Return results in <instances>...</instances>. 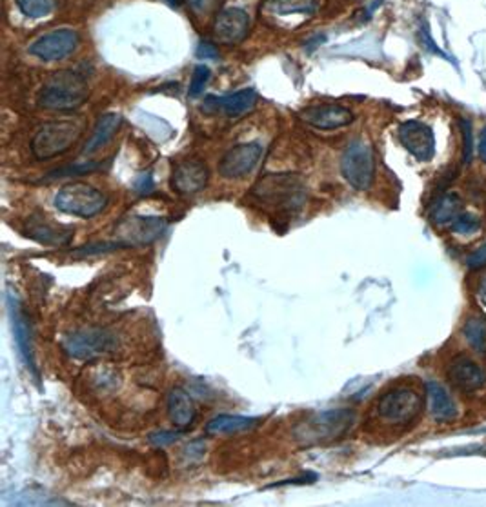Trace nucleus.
Segmentation results:
<instances>
[{
	"instance_id": "20",
	"label": "nucleus",
	"mask_w": 486,
	"mask_h": 507,
	"mask_svg": "<svg viewBox=\"0 0 486 507\" xmlns=\"http://www.w3.org/2000/svg\"><path fill=\"white\" fill-rule=\"evenodd\" d=\"M426 397L430 402V413L437 422H452L457 418V406L450 393L435 380L426 382Z\"/></svg>"
},
{
	"instance_id": "30",
	"label": "nucleus",
	"mask_w": 486,
	"mask_h": 507,
	"mask_svg": "<svg viewBox=\"0 0 486 507\" xmlns=\"http://www.w3.org/2000/svg\"><path fill=\"white\" fill-rule=\"evenodd\" d=\"M102 164H97V162H84V164H73V166H68V167H61V169H55L48 175V180H55V178H63V177H79V175H88L92 171H97L101 169Z\"/></svg>"
},
{
	"instance_id": "23",
	"label": "nucleus",
	"mask_w": 486,
	"mask_h": 507,
	"mask_svg": "<svg viewBox=\"0 0 486 507\" xmlns=\"http://www.w3.org/2000/svg\"><path fill=\"white\" fill-rule=\"evenodd\" d=\"M122 124V119L121 115L117 113H108V115H102L93 129V135L92 139L86 142L84 149H83V155H93L97 153L101 148H104L119 131Z\"/></svg>"
},
{
	"instance_id": "40",
	"label": "nucleus",
	"mask_w": 486,
	"mask_h": 507,
	"mask_svg": "<svg viewBox=\"0 0 486 507\" xmlns=\"http://www.w3.org/2000/svg\"><path fill=\"white\" fill-rule=\"evenodd\" d=\"M479 155H481V158L484 160V164H486V126L481 129V135H479Z\"/></svg>"
},
{
	"instance_id": "27",
	"label": "nucleus",
	"mask_w": 486,
	"mask_h": 507,
	"mask_svg": "<svg viewBox=\"0 0 486 507\" xmlns=\"http://www.w3.org/2000/svg\"><path fill=\"white\" fill-rule=\"evenodd\" d=\"M17 6L26 17L41 19L55 10V0H17Z\"/></svg>"
},
{
	"instance_id": "28",
	"label": "nucleus",
	"mask_w": 486,
	"mask_h": 507,
	"mask_svg": "<svg viewBox=\"0 0 486 507\" xmlns=\"http://www.w3.org/2000/svg\"><path fill=\"white\" fill-rule=\"evenodd\" d=\"M481 229V218L473 213H461L453 222H452V231L461 236L475 234Z\"/></svg>"
},
{
	"instance_id": "31",
	"label": "nucleus",
	"mask_w": 486,
	"mask_h": 507,
	"mask_svg": "<svg viewBox=\"0 0 486 507\" xmlns=\"http://www.w3.org/2000/svg\"><path fill=\"white\" fill-rule=\"evenodd\" d=\"M459 128L462 133V164H470L473 157V135L471 122L468 119H459Z\"/></svg>"
},
{
	"instance_id": "1",
	"label": "nucleus",
	"mask_w": 486,
	"mask_h": 507,
	"mask_svg": "<svg viewBox=\"0 0 486 507\" xmlns=\"http://www.w3.org/2000/svg\"><path fill=\"white\" fill-rule=\"evenodd\" d=\"M252 198L261 209L274 215H294L306 202V186L296 173H276L258 182Z\"/></svg>"
},
{
	"instance_id": "41",
	"label": "nucleus",
	"mask_w": 486,
	"mask_h": 507,
	"mask_svg": "<svg viewBox=\"0 0 486 507\" xmlns=\"http://www.w3.org/2000/svg\"><path fill=\"white\" fill-rule=\"evenodd\" d=\"M164 3H166L168 6H171V8H177V6H180V0H164Z\"/></svg>"
},
{
	"instance_id": "5",
	"label": "nucleus",
	"mask_w": 486,
	"mask_h": 507,
	"mask_svg": "<svg viewBox=\"0 0 486 507\" xmlns=\"http://www.w3.org/2000/svg\"><path fill=\"white\" fill-rule=\"evenodd\" d=\"M424 407V397L408 386L386 391L377 402V415L386 424H408L415 420Z\"/></svg>"
},
{
	"instance_id": "17",
	"label": "nucleus",
	"mask_w": 486,
	"mask_h": 507,
	"mask_svg": "<svg viewBox=\"0 0 486 507\" xmlns=\"http://www.w3.org/2000/svg\"><path fill=\"white\" fill-rule=\"evenodd\" d=\"M209 171L200 160H184L173 167L171 187L180 195H193L206 187Z\"/></svg>"
},
{
	"instance_id": "16",
	"label": "nucleus",
	"mask_w": 486,
	"mask_h": 507,
	"mask_svg": "<svg viewBox=\"0 0 486 507\" xmlns=\"http://www.w3.org/2000/svg\"><path fill=\"white\" fill-rule=\"evenodd\" d=\"M258 95L254 90H242L224 97H208L202 110L209 113H222L228 119H238L254 110Z\"/></svg>"
},
{
	"instance_id": "8",
	"label": "nucleus",
	"mask_w": 486,
	"mask_h": 507,
	"mask_svg": "<svg viewBox=\"0 0 486 507\" xmlns=\"http://www.w3.org/2000/svg\"><path fill=\"white\" fill-rule=\"evenodd\" d=\"M263 144L259 142H245L231 148L219 164V173L226 180L245 178L248 173L256 169L263 157Z\"/></svg>"
},
{
	"instance_id": "33",
	"label": "nucleus",
	"mask_w": 486,
	"mask_h": 507,
	"mask_svg": "<svg viewBox=\"0 0 486 507\" xmlns=\"http://www.w3.org/2000/svg\"><path fill=\"white\" fill-rule=\"evenodd\" d=\"M466 266L470 270H482V268H486V244L477 247L473 253H470V257L466 259Z\"/></svg>"
},
{
	"instance_id": "7",
	"label": "nucleus",
	"mask_w": 486,
	"mask_h": 507,
	"mask_svg": "<svg viewBox=\"0 0 486 507\" xmlns=\"http://www.w3.org/2000/svg\"><path fill=\"white\" fill-rule=\"evenodd\" d=\"M341 173L354 189H370L375 178V158L372 146L361 139L350 142L341 157Z\"/></svg>"
},
{
	"instance_id": "35",
	"label": "nucleus",
	"mask_w": 486,
	"mask_h": 507,
	"mask_svg": "<svg viewBox=\"0 0 486 507\" xmlns=\"http://www.w3.org/2000/svg\"><path fill=\"white\" fill-rule=\"evenodd\" d=\"M153 189H155V184H153V178H151L150 173H142L135 180V191L139 195H150V193H153Z\"/></svg>"
},
{
	"instance_id": "15",
	"label": "nucleus",
	"mask_w": 486,
	"mask_h": 507,
	"mask_svg": "<svg viewBox=\"0 0 486 507\" xmlns=\"http://www.w3.org/2000/svg\"><path fill=\"white\" fill-rule=\"evenodd\" d=\"M446 375L450 384L464 393H473L486 384V375L481 366L466 355H457L450 362Z\"/></svg>"
},
{
	"instance_id": "11",
	"label": "nucleus",
	"mask_w": 486,
	"mask_h": 507,
	"mask_svg": "<svg viewBox=\"0 0 486 507\" xmlns=\"http://www.w3.org/2000/svg\"><path fill=\"white\" fill-rule=\"evenodd\" d=\"M115 346V339L112 333L104 330H86L81 333H75L66 339V351L73 359H93L104 351H110Z\"/></svg>"
},
{
	"instance_id": "32",
	"label": "nucleus",
	"mask_w": 486,
	"mask_h": 507,
	"mask_svg": "<svg viewBox=\"0 0 486 507\" xmlns=\"http://www.w3.org/2000/svg\"><path fill=\"white\" fill-rule=\"evenodd\" d=\"M209 77H211V73H209V70H208L206 66H197V68L193 70L191 82H190V90H188L190 97H199V95L204 91V88H206Z\"/></svg>"
},
{
	"instance_id": "18",
	"label": "nucleus",
	"mask_w": 486,
	"mask_h": 507,
	"mask_svg": "<svg viewBox=\"0 0 486 507\" xmlns=\"http://www.w3.org/2000/svg\"><path fill=\"white\" fill-rule=\"evenodd\" d=\"M8 301H10L12 324H14V333H15V342L19 346V353L24 359L28 369L37 377V368H35V359H34V349H32V337H30V328L26 322V317L21 311L19 302L14 295H10Z\"/></svg>"
},
{
	"instance_id": "39",
	"label": "nucleus",
	"mask_w": 486,
	"mask_h": 507,
	"mask_svg": "<svg viewBox=\"0 0 486 507\" xmlns=\"http://www.w3.org/2000/svg\"><path fill=\"white\" fill-rule=\"evenodd\" d=\"M475 293H477V299H479V302L482 304V308H486V273L479 279L477 288H475Z\"/></svg>"
},
{
	"instance_id": "25",
	"label": "nucleus",
	"mask_w": 486,
	"mask_h": 507,
	"mask_svg": "<svg viewBox=\"0 0 486 507\" xmlns=\"http://www.w3.org/2000/svg\"><path fill=\"white\" fill-rule=\"evenodd\" d=\"M462 335L479 355L486 353V319L484 317H470L462 326Z\"/></svg>"
},
{
	"instance_id": "19",
	"label": "nucleus",
	"mask_w": 486,
	"mask_h": 507,
	"mask_svg": "<svg viewBox=\"0 0 486 507\" xmlns=\"http://www.w3.org/2000/svg\"><path fill=\"white\" fill-rule=\"evenodd\" d=\"M166 407H168V416L170 420L179 427V429H186L195 422V404L191 400V397L182 389V387H173L168 395L166 400Z\"/></svg>"
},
{
	"instance_id": "24",
	"label": "nucleus",
	"mask_w": 486,
	"mask_h": 507,
	"mask_svg": "<svg viewBox=\"0 0 486 507\" xmlns=\"http://www.w3.org/2000/svg\"><path fill=\"white\" fill-rule=\"evenodd\" d=\"M461 207H462V202L457 193H444L430 206V213H428L430 222L433 225L444 227L461 215Z\"/></svg>"
},
{
	"instance_id": "6",
	"label": "nucleus",
	"mask_w": 486,
	"mask_h": 507,
	"mask_svg": "<svg viewBox=\"0 0 486 507\" xmlns=\"http://www.w3.org/2000/svg\"><path fill=\"white\" fill-rule=\"evenodd\" d=\"M59 211L81 218H92L108 206V196L88 184H68L53 198Z\"/></svg>"
},
{
	"instance_id": "4",
	"label": "nucleus",
	"mask_w": 486,
	"mask_h": 507,
	"mask_svg": "<svg viewBox=\"0 0 486 507\" xmlns=\"http://www.w3.org/2000/svg\"><path fill=\"white\" fill-rule=\"evenodd\" d=\"M84 126L79 120H53L39 128L32 140V153L39 160H50L66 153L83 135Z\"/></svg>"
},
{
	"instance_id": "37",
	"label": "nucleus",
	"mask_w": 486,
	"mask_h": 507,
	"mask_svg": "<svg viewBox=\"0 0 486 507\" xmlns=\"http://www.w3.org/2000/svg\"><path fill=\"white\" fill-rule=\"evenodd\" d=\"M421 41H423V46H424V50H428V52H432V53H435V55H441L442 59H446V55L435 46V43L432 41V37H430V32H428V28L426 26H423L421 28Z\"/></svg>"
},
{
	"instance_id": "10",
	"label": "nucleus",
	"mask_w": 486,
	"mask_h": 507,
	"mask_svg": "<svg viewBox=\"0 0 486 507\" xmlns=\"http://www.w3.org/2000/svg\"><path fill=\"white\" fill-rule=\"evenodd\" d=\"M79 44V33L73 30H57L30 46V53L43 61H61L75 52Z\"/></svg>"
},
{
	"instance_id": "29",
	"label": "nucleus",
	"mask_w": 486,
	"mask_h": 507,
	"mask_svg": "<svg viewBox=\"0 0 486 507\" xmlns=\"http://www.w3.org/2000/svg\"><path fill=\"white\" fill-rule=\"evenodd\" d=\"M121 247H128V244H124L122 240L119 242H102V244H92V245H84L77 251H73L72 255L77 259H84V257H93V255H101V253H110Z\"/></svg>"
},
{
	"instance_id": "38",
	"label": "nucleus",
	"mask_w": 486,
	"mask_h": 507,
	"mask_svg": "<svg viewBox=\"0 0 486 507\" xmlns=\"http://www.w3.org/2000/svg\"><path fill=\"white\" fill-rule=\"evenodd\" d=\"M195 53L199 59H217L219 57V52L211 43H200Z\"/></svg>"
},
{
	"instance_id": "14",
	"label": "nucleus",
	"mask_w": 486,
	"mask_h": 507,
	"mask_svg": "<svg viewBox=\"0 0 486 507\" xmlns=\"http://www.w3.org/2000/svg\"><path fill=\"white\" fill-rule=\"evenodd\" d=\"M166 229V220L160 216H131L119 225L122 242L130 245L150 244L162 234Z\"/></svg>"
},
{
	"instance_id": "21",
	"label": "nucleus",
	"mask_w": 486,
	"mask_h": 507,
	"mask_svg": "<svg viewBox=\"0 0 486 507\" xmlns=\"http://www.w3.org/2000/svg\"><path fill=\"white\" fill-rule=\"evenodd\" d=\"M261 418L256 416H242V415H219L206 424V433L211 436L222 435H238L254 429L259 426Z\"/></svg>"
},
{
	"instance_id": "34",
	"label": "nucleus",
	"mask_w": 486,
	"mask_h": 507,
	"mask_svg": "<svg viewBox=\"0 0 486 507\" xmlns=\"http://www.w3.org/2000/svg\"><path fill=\"white\" fill-rule=\"evenodd\" d=\"M177 438H179L177 431H159V433L150 435V444H153L157 447H164V445L177 442Z\"/></svg>"
},
{
	"instance_id": "26",
	"label": "nucleus",
	"mask_w": 486,
	"mask_h": 507,
	"mask_svg": "<svg viewBox=\"0 0 486 507\" xmlns=\"http://www.w3.org/2000/svg\"><path fill=\"white\" fill-rule=\"evenodd\" d=\"M28 231H30L28 234H30L32 238L39 240L41 244H66V242H70V238H72V233H70V231H68V233H63L61 229H57V227H53V225H50V224H46V222L34 224V225H30Z\"/></svg>"
},
{
	"instance_id": "9",
	"label": "nucleus",
	"mask_w": 486,
	"mask_h": 507,
	"mask_svg": "<svg viewBox=\"0 0 486 507\" xmlns=\"http://www.w3.org/2000/svg\"><path fill=\"white\" fill-rule=\"evenodd\" d=\"M399 142L404 149L421 162H428L435 155V137L430 126L419 120H406L397 131Z\"/></svg>"
},
{
	"instance_id": "12",
	"label": "nucleus",
	"mask_w": 486,
	"mask_h": 507,
	"mask_svg": "<svg viewBox=\"0 0 486 507\" xmlns=\"http://www.w3.org/2000/svg\"><path fill=\"white\" fill-rule=\"evenodd\" d=\"M250 30V17L240 8H228L220 12L213 24V37L222 44H237L245 41Z\"/></svg>"
},
{
	"instance_id": "36",
	"label": "nucleus",
	"mask_w": 486,
	"mask_h": 507,
	"mask_svg": "<svg viewBox=\"0 0 486 507\" xmlns=\"http://www.w3.org/2000/svg\"><path fill=\"white\" fill-rule=\"evenodd\" d=\"M188 3L191 5V8L199 14H209L217 8V5L220 3V0H188Z\"/></svg>"
},
{
	"instance_id": "13",
	"label": "nucleus",
	"mask_w": 486,
	"mask_h": 507,
	"mask_svg": "<svg viewBox=\"0 0 486 507\" xmlns=\"http://www.w3.org/2000/svg\"><path fill=\"white\" fill-rule=\"evenodd\" d=\"M299 117L317 129H339L350 126L355 120V115L339 104H321L310 106L299 113Z\"/></svg>"
},
{
	"instance_id": "3",
	"label": "nucleus",
	"mask_w": 486,
	"mask_h": 507,
	"mask_svg": "<svg viewBox=\"0 0 486 507\" xmlns=\"http://www.w3.org/2000/svg\"><path fill=\"white\" fill-rule=\"evenodd\" d=\"M90 97L88 82L75 72H59L50 77L39 93V106L52 111H72L81 108Z\"/></svg>"
},
{
	"instance_id": "22",
	"label": "nucleus",
	"mask_w": 486,
	"mask_h": 507,
	"mask_svg": "<svg viewBox=\"0 0 486 507\" xmlns=\"http://www.w3.org/2000/svg\"><path fill=\"white\" fill-rule=\"evenodd\" d=\"M319 8V0H265L261 12L272 17H288V15H314Z\"/></svg>"
},
{
	"instance_id": "2",
	"label": "nucleus",
	"mask_w": 486,
	"mask_h": 507,
	"mask_svg": "<svg viewBox=\"0 0 486 507\" xmlns=\"http://www.w3.org/2000/svg\"><path fill=\"white\" fill-rule=\"evenodd\" d=\"M357 420L354 409H328L312 415L294 429V438L301 445H319L343 438Z\"/></svg>"
}]
</instances>
